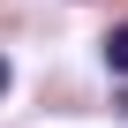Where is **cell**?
I'll return each instance as SVG.
<instances>
[{"instance_id":"obj_1","label":"cell","mask_w":128,"mask_h":128,"mask_svg":"<svg viewBox=\"0 0 128 128\" xmlns=\"http://www.w3.org/2000/svg\"><path fill=\"white\" fill-rule=\"evenodd\" d=\"M106 60H113V76H128V23L106 30Z\"/></svg>"},{"instance_id":"obj_3","label":"cell","mask_w":128,"mask_h":128,"mask_svg":"<svg viewBox=\"0 0 128 128\" xmlns=\"http://www.w3.org/2000/svg\"><path fill=\"white\" fill-rule=\"evenodd\" d=\"M120 106H128V98H120Z\"/></svg>"},{"instance_id":"obj_2","label":"cell","mask_w":128,"mask_h":128,"mask_svg":"<svg viewBox=\"0 0 128 128\" xmlns=\"http://www.w3.org/2000/svg\"><path fill=\"white\" fill-rule=\"evenodd\" d=\"M0 90H8V60H0Z\"/></svg>"}]
</instances>
